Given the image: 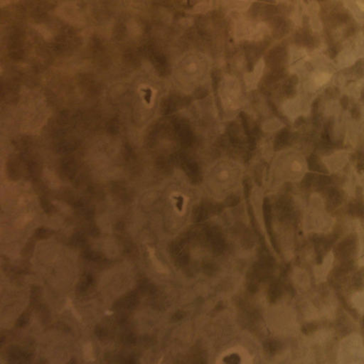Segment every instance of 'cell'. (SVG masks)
I'll return each mask as SVG.
<instances>
[{"mask_svg":"<svg viewBox=\"0 0 364 364\" xmlns=\"http://www.w3.org/2000/svg\"><path fill=\"white\" fill-rule=\"evenodd\" d=\"M209 58L198 52H187L176 62L174 76L176 85L184 91H192L207 79Z\"/></svg>","mask_w":364,"mask_h":364,"instance_id":"obj_1","label":"cell"},{"mask_svg":"<svg viewBox=\"0 0 364 364\" xmlns=\"http://www.w3.org/2000/svg\"><path fill=\"white\" fill-rule=\"evenodd\" d=\"M308 171V163L303 154L296 151H285L273 162V182L282 184L303 181Z\"/></svg>","mask_w":364,"mask_h":364,"instance_id":"obj_2","label":"cell"},{"mask_svg":"<svg viewBox=\"0 0 364 364\" xmlns=\"http://www.w3.org/2000/svg\"><path fill=\"white\" fill-rule=\"evenodd\" d=\"M233 32L238 40L260 41L268 34L269 28L264 22L239 20L235 23Z\"/></svg>","mask_w":364,"mask_h":364,"instance_id":"obj_3","label":"cell"},{"mask_svg":"<svg viewBox=\"0 0 364 364\" xmlns=\"http://www.w3.org/2000/svg\"><path fill=\"white\" fill-rule=\"evenodd\" d=\"M219 91L222 101L227 106H236L241 98V85L233 76H226L223 79Z\"/></svg>","mask_w":364,"mask_h":364,"instance_id":"obj_4","label":"cell"},{"mask_svg":"<svg viewBox=\"0 0 364 364\" xmlns=\"http://www.w3.org/2000/svg\"><path fill=\"white\" fill-rule=\"evenodd\" d=\"M264 61L263 60H260L257 62V65H255L252 72L246 75L245 76V81H246V85L249 89H253L256 87L257 83L260 81L262 75H263L264 70Z\"/></svg>","mask_w":364,"mask_h":364,"instance_id":"obj_5","label":"cell"},{"mask_svg":"<svg viewBox=\"0 0 364 364\" xmlns=\"http://www.w3.org/2000/svg\"><path fill=\"white\" fill-rule=\"evenodd\" d=\"M346 160H348V157L345 154L338 153L335 155L331 156L325 163L328 167L330 171H338V170L342 169L346 163Z\"/></svg>","mask_w":364,"mask_h":364,"instance_id":"obj_6","label":"cell"},{"mask_svg":"<svg viewBox=\"0 0 364 364\" xmlns=\"http://www.w3.org/2000/svg\"><path fill=\"white\" fill-rule=\"evenodd\" d=\"M332 74L328 71H317L312 76L313 84L317 87L323 86L330 81Z\"/></svg>","mask_w":364,"mask_h":364,"instance_id":"obj_7","label":"cell"},{"mask_svg":"<svg viewBox=\"0 0 364 364\" xmlns=\"http://www.w3.org/2000/svg\"><path fill=\"white\" fill-rule=\"evenodd\" d=\"M228 7L236 11H246L251 6L250 1H228Z\"/></svg>","mask_w":364,"mask_h":364,"instance_id":"obj_8","label":"cell"},{"mask_svg":"<svg viewBox=\"0 0 364 364\" xmlns=\"http://www.w3.org/2000/svg\"><path fill=\"white\" fill-rule=\"evenodd\" d=\"M213 4H214L213 1H202V2L198 3L196 5H195L194 12H197V13L208 12L214 6Z\"/></svg>","mask_w":364,"mask_h":364,"instance_id":"obj_9","label":"cell"},{"mask_svg":"<svg viewBox=\"0 0 364 364\" xmlns=\"http://www.w3.org/2000/svg\"><path fill=\"white\" fill-rule=\"evenodd\" d=\"M176 206H177L178 209H179V211H182V207H183V204H184V198H183L182 196H179L176 197Z\"/></svg>","mask_w":364,"mask_h":364,"instance_id":"obj_10","label":"cell"}]
</instances>
